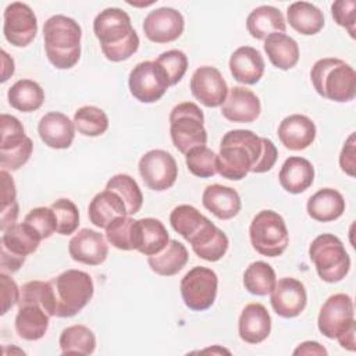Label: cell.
I'll list each match as a JSON object with an SVG mask.
<instances>
[{
    "mask_svg": "<svg viewBox=\"0 0 356 356\" xmlns=\"http://www.w3.org/2000/svg\"><path fill=\"white\" fill-rule=\"evenodd\" d=\"M277 157L278 150L273 140L257 136L249 129H232L221 139L216 170L222 178L241 181L249 172L270 171Z\"/></svg>",
    "mask_w": 356,
    "mask_h": 356,
    "instance_id": "1",
    "label": "cell"
},
{
    "mask_svg": "<svg viewBox=\"0 0 356 356\" xmlns=\"http://www.w3.org/2000/svg\"><path fill=\"white\" fill-rule=\"evenodd\" d=\"M93 33L103 56L113 63L128 60L139 47V36L129 15L118 7H108L96 15Z\"/></svg>",
    "mask_w": 356,
    "mask_h": 356,
    "instance_id": "2",
    "label": "cell"
},
{
    "mask_svg": "<svg viewBox=\"0 0 356 356\" xmlns=\"http://www.w3.org/2000/svg\"><path fill=\"white\" fill-rule=\"evenodd\" d=\"M81 25L67 15L56 14L43 25L44 50L49 61L58 70L72 68L81 57Z\"/></svg>",
    "mask_w": 356,
    "mask_h": 356,
    "instance_id": "3",
    "label": "cell"
},
{
    "mask_svg": "<svg viewBox=\"0 0 356 356\" xmlns=\"http://www.w3.org/2000/svg\"><path fill=\"white\" fill-rule=\"evenodd\" d=\"M310 79L316 92L324 99L348 103L356 96V72L341 58L317 60L310 70Z\"/></svg>",
    "mask_w": 356,
    "mask_h": 356,
    "instance_id": "4",
    "label": "cell"
},
{
    "mask_svg": "<svg viewBox=\"0 0 356 356\" xmlns=\"http://www.w3.org/2000/svg\"><path fill=\"white\" fill-rule=\"evenodd\" d=\"M54 299L56 317H72L78 314L92 299L95 285L92 277L82 270H65L50 280Z\"/></svg>",
    "mask_w": 356,
    "mask_h": 356,
    "instance_id": "5",
    "label": "cell"
},
{
    "mask_svg": "<svg viewBox=\"0 0 356 356\" xmlns=\"http://www.w3.org/2000/svg\"><path fill=\"white\" fill-rule=\"evenodd\" d=\"M309 257L318 277L328 284L342 281L350 270V257L342 241L332 234L316 236L309 246Z\"/></svg>",
    "mask_w": 356,
    "mask_h": 356,
    "instance_id": "6",
    "label": "cell"
},
{
    "mask_svg": "<svg viewBox=\"0 0 356 356\" xmlns=\"http://www.w3.org/2000/svg\"><path fill=\"white\" fill-rule=\"evenodd\" d=\"M170 136L178 152L186 154L192 147L207 143V132L203 125L204 115L193 102H182L170 113Z\"/></svg>",
    "mask_w": 356,
    "mask_h": 356,
    "instance_id": "7",
    "label": "cell"
},
{
    "mask_svg": "<svg viewBox=\"0 0 356 356\" xmlns=\"http://www.w3.org/2000/svg\"><path fill=\"white\" fill-rule=\"evenodd\" d=\"M249 236L253 249L267 257L281 256L289 243L286 224L274 210H261L253 217Z\"/></svg>",
    "mask_w": 356,
    "mask_h": 356,
    "instance_id": "8",
    "label": "cell"
},
{
    "mask_svg": "<svg viewBox=\"0 0 356 356\" xmlns=\"http://www.w3.org/2000/svg\"><path fill=\"white\" fill-rule=\"evenodd\" d=\"M42 238L26 222H17L3 231L0 241V259L3 273H17L28 254L36 252Z\"/></svg>",
    "mask_w": 356,
    "mask_h": 356,
    "instance_id": "9",
    "label": "cell"
},
{
    "mask_svg": "<svg viewBox=\"0 0 356 356\" xmlns=\"http://www.w3.org/2000/svg\"><path fill=\"white\" fill-rule=\"evenodd\" d=\"M217 274L207 267L195 266L181 280L179 289L185 306L193 312H203L213 306L217 296Z\"/></svg>",
    "mask_w": 356,
    "mask_h": 356,
    "instance_id": "10",
    "label": "cell"
},
{
    "mask_svg": "<svg viewBox=\"0 0 356 356\" xmlns=\"http://www.w3.org/2000/svg\"><path fill=\"white\" fill-rule=\"evenodd\" d=\"M128 86L131 95L140 103H154L164 96L170 82L164 68L156 60H146L131 70Z\"/></svg>",
    "mask_w": 356,
    "mask_h": 356,
    "instance_id": "11",
    "label": "cell"
},
{
    "mask_svg": "<svg viewBox=\"0 0 356 356\" xmlns=\"http://www.w3.org/2000/svg\"><path fill=\"white\" fill-rule=\"evenodd\" d=\"M138 168L143 184L154 192L170 189L178 177V165L175 159L168 152L161 149L146 152L140 157Z\"/></svg>",
    "mask_w": 356,
    "mask_h": 356,
    "instance_id": "12",
    "label": "cell"
},
{
    "mask_svg": "<svg viewBox=\"0 0 356 356\" xmlns=\"http://www.w3.org/2000/svg\"><path fill=\"white\" fill-rule=\"evenodd\" d=\"M355 324L353 300L349 295L334 293L323 303L317 317V327L325 338L337 339Z\"/></svg>",
    "mask_w": 356,
    "mask_h": 356,
    "instance_id": "13",
    "label": "cell"
},
{
    "mask_svg": "<svg viewBox=\"0 0 356 356\" xmlns=\"http://www.w3.org/2000/svg\"><path fill=\"white\" fill-rule=\"evenodd\" d=\"M3 33L15 47L28 46L38 33V19L32 8L21 1L8 4L3 14Z\"/></svg>",
    "mask_w": 356,
    "mask_h": 356,
    "instance_id": "14",
    "label": "cell"
},
{
    "mask_svg": "<svg viewBox=\"0 0 356 356\" xmlns=\"http://www.w3.org/2000/svg\"><path fill=\"white\" fill-rule=\"evenodd\" d=\"M143 33L154 43L177 40L185 28L184 15L171 7H160L150 11L143 19Z\"/></svg>",
    "mask_w": 356,
    "mask_h": 356,
    "instance_id": "15",
    "label": "cell"
},
{
    "mask_svg": "<svg viewBox=\"0 0 356 356\" xmlns=\"http://www.w3.org/2000/svg\"><path fill=\"white\" fill-rule=\"evenodd\" d=\"M270 303L280 317L293 318L299 316L307 305L306 288L293 277L280 278L270 292Z\"/></svg>",
    "mask_w": 356,
    "mask_h": 356,
    "instance_id": "16",
    "label": "cell"
},
{
    "mask_svg": "<svg viewBox=\"0 0 356 356\" xmlns=\"http://www.w3.org/2000/svg\"><path fill=\"white\" fill-rule=\"evenodd\" d=\"M189 88L193 97L206 107L221 106L228 95V86L222 74L211 65L196 68L192 74Z\"/></svg>",
    "mask_w": 356,
    "mask_h": 356,
    "instance_id": "17",
    "label": "cell"
},
{
    "mask_svg": "<svg viewBox=\"0 0 356 356\" xmlns=\"http://www.w3.org/2000/svg\"><path fill=\"white\" fill-rule=\"evenodd\" d=\"M68 253L74 261L99 266L108 256V245L103 234L90 228H82L70 239Z\"/></svg>",
    "mask_w": 356,
    "mask_h": 356,
    "instance_id": "18",
    "label": "cell"
},
{
    "mask_svg": "<svg viewBox=\"0 0 356 356\" xmlns=\"http://www.w3.org/2000/svg\"><path fill=\"white\" fill-rule=\"evenodd\" d=\"M197 257L206 261H218L228 250L229 241L224 231L214 225L207 217L196 232L188 239Z\"/></svg>",
    "mask_w": 356,
    "mask_h": 356,
    "instance_id": "19",
    "label": "cell"
},
{
    "mask_svg": "<svg viewBox=\"0 0 356 356\" xmlns=\"http://www.w3.org/2000/svg\"><path fill=\"white\" fill-rule=\"evenodd\" d=\"M261 113L259 97L250 89L234 86L228 90L225 102L221 104V114L231 122H253Z\"/></svg>",
    "mask_w": 356,
    "mask_h": 356,
    "instance_id": "20",
    "label": "cell"
},
{
    "mask_svg": "<svg viewBox=\"0 0 356 356\" xmlns=\"http://www.w3.org/2000/svg\"><path fill=\"white\" fill-rule=\"evenodd\" d=\"M168 241V231L160 220L152 217L135 220L132 235L134 250L145 256H152L161 252Z\"/></svg>",
    "mask_w": 356,
    "mask_h": 356,
    "instance_id": "21",
    "label": "cell"
},
{
    "mask_svg": "<svg viewBox=\"0 0 356 356\" xmlns=\"http://www.w3.org/2000/svg\"><path fill=\"white\" fill-rule=\"evenodd\" d=\"M38 134L42 142L51 149H68L75 136V125L65 114L50 111L38 124Z\"/></svg>",
    "mask_w": 356,
    "mask_h": 356,
    "instance_id": "22",
    "label": "cell"
},
{
    "mask_svg": "<svg viewBox=\"0 0 356 356\" xmlns=\"http://www.w3.org/2000/svg\"><path fill=\"white\" fill-rule=\"evenodd\" d=\"M49 313L42 305L32 300H18V312L15 316V331L25 341H38L44 337L49 328Z\"/></svg>",
    "mask_w": 356,
    "mask_h": 356,
    "instance_id": "23",
    "label": "cell"
},
{
    "mask_svg": "<svg viewBox=\"0 0 356 356\" xmlns=\"http://www.w3.org/2000/svg\"><path fill=\"white\" fill-rule=\"evenodd\" d=\"M314 122L303 114H291L285 117L278 125V138L281 143L289 150H303L309 147L316 139Z\"/></svg>",
    "mask_w": 356,
    "mask_h": 356,
    "instance_id": "24",
    "label": "cell"
},
{
    "mask_svg": "<svg viewBox=\"0 0 356 356\" xmlns=\"http://www.w3.org/2000/svg\"><path fill=\"white\" fill-rule=\"evenodd\" d=\"M238 332L246 343H260L271 332V317L261 303H249L243 307L238 320Z\"/></svg>",
    "mask_w": 356,
    "mask_h": 356,
    "instance_id": "25",
    "label": "cell"
},
{
    "mask_svg": "<svg viewBox=\"0 0 356 356\" xmlns=\"http://www.w3.org/2000/svg\"><path fill=\"white\" fill-rule=\"evenodd\" d=\"M229 71L234 79L239 83H257L264 74V60L261 53L252 46L238 47L229 57Z\"/></svg>",
    "mask_w": 356,
    "mask_h": 356,
    "instance_id": "26",
    "label": "cell"
},
{
    "mask_svg": "<svg viewBox=\"0 0 356 356\" xmlns=\"http://www.w3.org/2000/svg\"><path fill=\"white\" fill-rule=\"evenodd\" d=\"M203 206L220 220H231L241 211L239 193L225 185L213 184L206 186L202 195Z\"/></svg>",
    "mask_w": 356,
    "mask_h": 356,
    "instance_id": "27",
    "label": "cell"
},
{
    "mask_svg": "<svg viewBox=\"0 0 356 356\" xmlns=\"http://www.w3.org/2000/svg\"><path fill=\"white\" fill-rule=\"evenodd\" d=\"M278 179L286 192L293 195L302 193L314 181V167L305 157L291 156L284 161L278 172Z\"/></svg>",
    "mask_w": 356,
    "mask_h": 356,
    "instance_id": "28",
    "label": "cell"
},
{
    "mask_svg": "<svg viewBox=\"0 0 356 356\" xmlns=\"http://www.w3.org/2000/svg\"><path fill=\"white\" fill-rule=\"evenodd\" d=\"M90 222L97 228H106L114 218L128 216L127 206L118 193L104 189L93 196L88 207Z\"/></svg>",
    "mask_w": 356,
    "mask_h": 356,
    "instance_id": "29",
    "label": "cell"
},
{
    "mask_svg": "<svg viewBox=\"0 0 356 356\" xmlns=\"http://www.w3.org/2000/svg\"><path fill=\"white\" fill-rule=\"evenodd\" d=\"M343 196L332 188H321L313 193L306 204L307 214L320 222H330L339 218L345 211Z\"/></svg>",
    "mask_w": 356,
    "mask_h": 356,
    "instance_id": "30",
    "label": "cell"
},
{
    "mask_svg": "<svg viewBox=\"0 0 356 356\" xmlns=\"http://www.w3.org/2000/svg\"><path fill=\"white\" fill-rule=\"evenodd\" d=\"M263 47L271 64L278 70H291L299 61L298 42L286 33H270L267 38H264Z\"/></svg>",
    "mask_w": 356,
    "mask_h": 356,
    "instance_id": "31",
    "label": "cell"
},
{
    "mask_svg": "<svg viewBox=\"0 0 356 356\" xmlns=\"http://www.w3.org/2000/svg\"><path fill=\"white\" fill-rule=\"evenodd\" d=\"M246 29L254 39H264L270 33H285L286 22L282 13L273 6H260L246 18Z\"/></svg>",
    "mask_w": 356,
    "mask_h": 356,
    "instance_id": "32",
    "label": "cell"
},
{
    "mask_svg": "<svg viewBox=\"0 0 356 356\" xmlns=\"http://www.w3.org/2000/svg\"><path fill=\"white\" fill-rule=\"evenodd\" d=\"M188 259L189 254L185 245L177 239H170L161 252L147 257V264L157 275L171 277L178 274L186 266Z\"/></svg>",
    "mask_w": 356,
    "mask_h": 356,
    "instance_id": "33",
    "label": "cell"
},
{
    "mask_svg": "<svg viewBox=\"0 0 356 356\" xmlns=\"http://www.w3.org/2000/svg\"><path fill=\"white\" fill-rule=\"evenodd\" d=\"M289 25L300 35H316L324 26L323 11L312 3L295 1L286 10Z\"/></svg>",
    "mask_w": 356,
    "mask_h": 356,
    "instance_id": "34",
    "label": "cell"
},
{
    "mask_svg": "<svg viewBox=\"0 0 356 356\" xmlns=\"http://www.w3.org/2000/svg\"><path fill=\"white\" fill-rule=\"evenodd\" d=\"M7 99L13 108L22 113H32L42 107L44 92L42 86L32 79H18L10 86Z\"/></svg>",
    "mask_w": 356,
    "mask_h": 356,
    "instance_id": "35",
    "label": "cell"
},
{
    "mask_svg": "<svg viewBox=\"0 0 356 356\" xmlns=\"http://www.w3.org/2000/svg\"><path fill=\"white\" fill-rule=\"evenodd\" d=\"M58 345L63 355H92L96 348V337L89 327L74 324L61 331Z\"/></svg>",
    "mask_w": 356,
    "mask_h": 356,
    "instance_id": "36",
    "label": "cell"
},
{
    "mask_svg": "<svg viewBox=\"0 0 356 356\" xmlns=\"http://www.w3.org/2000/svg\"><path fill=\"white\" fill-rule=\"evenodd\" d=\"M275 281L277 277L274 268L261 260L250 263L243 273V286L252 295H268L273 291Z\"/></svg>",
    "mask_w": 356,
    "mask_h": 356,
    "instance_id": "37",
    "label": "cell"
},
{
    "mask_svg": "<svg viewBox=\"0 0 356 356\" xmlns=\"http://www.w3.org/2000/svg\"><path fill=\"white\" fill-rule=\"evenodd\" d=\"M106 189L113 191L120 195L127 206L128 216L136 214L143 204V195L138 185V182L128 174H115L113 175L107 184Z\"/></svg>",
    "mask_w": 356,
    "mask_h": 356,
    "instance_id": "38",
    "label": "cell"
},
{
    "mask_svg": "<svg viewBox=\"0 0 356 356\" xmlns=\"http://www.w3.org/2000/svg\"><path fill=\"white\" fill-rule=\"evenodd\" d=\"M74 125L83 136H100L108 129V117L100 107L82 106L74 114Z\"/></svg>",
    "mask_w": 356,
    "mask_h": 356,
    "instance_id": "39",
    "label": "cell"
},
{
    "mask_svg": "<svg viewBox=\"0 0 356 356\" xmlns=\"http://www.w3.org/2000/svg\"><path fill=\"white\" fill-rule=\"evenodd\" d=\"M1 211H0V229L6 231L7 228L17 224L18 218V202H17V191L13 177L1 170Z\"/></svg>",
    "mask_w": 356,
    "mask_h": 356,
    "instance_id": "40",
    "label": "cell"
},
{
    "mask_svg": "<svg viewBox=\"0 0 356 356\" xmlns=\"http://www.w3.org/2000/svg\"><path fill=\"white\" fill-rule=\"evenodd\" d=\"M203 216L196 207L191 204H179L170 214V224L175 232H178L185 241H188L203 222Z\"/></svg>",
    "mask_w": 356,
    "mask_h": 356,
    "instance_id": "41",
    "label": "cell"
},
{
    "mask_svg": "<svg viewBox=\"0 0 356 356\" xmlns=\"http://www.w3.org/2000/svg\"><path fill=\"white\" fill-rule=\"evenodd\" d=\"M216 160L217 154L206 145L195 146L185 154V163L189 172L199 178H210L217 172Z\"/></svg>",
    "mask_w": 356,
    "mask_h": 356,
    "instance_id": "42",
    "label": "cell"
},
{
    "mask_svg": "<svg viewBox=\"0 0 356 356\" xmlns=\"http://www.w3.org/2000/svg\"><path fill=\"white\" fill-rule=\"evenodd\" d=\"M134 222L135 220L131 216L114 218L104 228L107 242L120 250H134V245H132Z\"/></svg>",
    "mask_w": 356,
    "mask_h": 356,
    "instance_id": "43",
    "label": "cell"
},
{
    "mask_svg": "<svg viewBox=\"0 0 356 356\" xmlns=\"http://www.w3.org/2000/svg\"><path fill=\"white\" fill-rule=\"evenodd\" d=\"M50 209L54 211L57 221V234L71 235L79 225V211L75 203L70 199L61 197L51 203Z\"/></svg>",
    "mask_w": 356,
    "mask_h": 356,
    "instance_id": "44",
    "label": "cell"
},
{
    "mask_svg": "<svg viewBox=\"0 0 356 356\" xmlns=\"http://www.w3.org/2000/svg\"><path fill=\"white\" fill-rule=\"evenodd\" d=\"M156 63L164 68L168 76L170 86L177 85L184 78L188 70V57L182 50L178 49H171L161 53L156 58Z\"/></svg>",
    "mask_w": 356,
    "mask_h": 356,
    "instance_id": "45",
    "label": "cell"
},
{
    "mask_svg": "<svg viewBox=\"0 0 356 356\" xmlns=\"http://www.w3.org/2000/svg\"><path fill=\"white\" fill-rule=\"evenodd\" d=\"M33 231L43 239L50 238L54 232H57V221L54 211L50 207H35L32 209L24 218Z\"/></svg>",
    "mask_w": 356,
    "mask_h": 356,
    "instance_id": "46",
    "label": "cell"
},
{
    "mask_svg": "<svg viewBox=\"0 0 356 356\" xmlns=\"http://www.w3.org/2000/svg\"><path fill=\"white\" fill-rule=\"evenodd\" d=\"M33 150V143L31 138H26L21 145L14 146L7 150H0V167L4 171L19 170L31 157Z\"/></svg>",
    "mask_w": 356,
    "mask_h": 356,
    "instance_id": "47",
    "label": "cell"
},
{
    "mask_svg": "<svg viewBox=\"0 0 356 356\" xmlns=\"http://www.w3.org/2000/svg\"><path fill=\"white\" fill-rule=\"evenodd\" d=\"M355 0H337L331 4V14L339 26L348 29L350 38H355Z\"/></svg>",
    "mask_w": 356,
    "mask_h": 356,
    "instance_id": "48",
    "label": "cell"
},
{
    "mask_svg": "<svg viewBox=\"0 0 356 356\" xmlns=\"http://www.w3.org/2000/svg\"><path fill=\"white\" fill-rule=\"evenodd\" d=\"M1 284V314H6L19 300V288L17 282L7 274L0 273Z\"/></svg>",
    "mask_w": 356,
    "mask_h": 356,
    "instance_id": "49",
    "label": "cell"
},
{
    "mask_svg": "<svg viewBox=\"0 0 356 356\" xmlns=\"http://www.w3.org/2000/svg\"><path fill=\"white\" fill-rule=\"evenodd\" d=\"M341 170L349 177H355V134H350L346 139L339 154Z\"/></svg>",
    "mask_w": 356,
    "mask_h": 356,
    "instance_id": "50",
    "label": "cell"
},
{
    "mask_svg": "<svg viewBox=\"0 0 356 356\" xmlns=\"http://www.w3.org/2000/svg\"><path fill=\"white\" fill-rule=\"evenodd\" d=\"M327 349L320 345L318 342L316 341H306V342H302L295 350H293V355H327Z\"/></svg>",
    "mask_w": 356,
    "mask_h": 356,
    "instance_id": "51",
    "label": "cell"
},
{
    "mask_svg": "<svg viewBox=\"0 0 356 356\" xmlns=\"http://www.w3.org/2000/svg\"><path fill=\"white\" fill-rule=\"evenodd\" d=\"M355 335H356V324L352 325L349 330H346L343 334H341L337 339L339 342V345L350 352H353L356 349V341H355Z\"/></svg>",
    "mask_w": 356,
    "mask_h": 356,
    "instance_id": "52",
    "label": "cell"
},
{
    "mask_svg": "<svg viewBox=\"0 0 356 356\" xmlns=\"http://www.w3.org/2000/svg\"><path fill=\"white\" fill-rule=\"evenodd\" d=\"M1 61H3L1 82H6L14 74V60L7 54L6 50H1Z\"/></svg>",
    "mask_w": 356,
    "mask_h": 356,
    "instance_id": "53",
    "label": "cell"
}]
</instances>
